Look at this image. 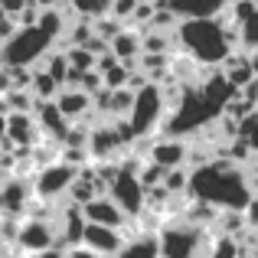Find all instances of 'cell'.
I'll return each instance as SVG.
<instances>
[{"label":"cell","instance_id":"1","mask_svg":"<svg viewBox=\"0 0 258 258\" xmlns=\"http://www.w3.org/2000/svg\"><path fill=\"white\" fill-rule=\"evenodd\" d=\"M189 196L206 200L219 209H245L252 203L255 189L248 183V173L229 157H216L209 167L193 170V183H189Z\"/></svg>","mask_w":258,"mask_h":258},{"label":"cell","instance_id":"2","mask_svg":"<svg viewBox=\"0 0 258 258\" xmlns=\"http://www.w3.org/2000/svg\"><path fill=\"white\" fill-rule=\"evenodd\" d=\"M167 114H170V105H167L164 92H160V85H147L138 92V98H134V111L131 118H127V127H131L134 134V144L144 138H157L154 134V127H164Z\"/></svg>","mask_w":258,"mask_h":258},{"label":"cell","instance_id":"3","mask_svg":"<svg viewBox=\"0 0 258 258\" xmlns=\"http://www.w3.org/2000/svg\"><path fill=\"white\" fill-rule=\"evenodd\" d=\"M52 49H56V43L39 26H23L13 39L4 43V66H30V69H36V62H46V56Z\"/></svg>","mask_w":258,"mask_h":258},{"label":"cell","instance_id":"4","mask_svg":"<svg viewBox=\"0 0 258 258\" xmlns=\"http://www.w3.org/2000/svg\"><path fill=\"white\" fill-rule=\"evenodd\" d=\"M79 176H82V173H79L76 167H69V164L59 160V164H52V167H46V170L33 173V189H36V196H39V200H46V203H62Z\"/></svg>","mask_w":258,"mask_h":258},{"label":"cell","instance_id":"5","mask_svg":"<svg viewBox=\"0 0 258 258\" xmlns=\"http://www.w3.org/2000/svg\"><path fill=\"white\" fill-rule=\"evenodd\" d=\"M59 245V226L56 219H36V216H26L23 226H20V242L17 248L26 252L30 258L49 252V248Z\"/></svg>","mask_w":258,"mask_h":258},{"label":"cell","instance_id":"6","mask_svg":"<svg viewBox=\"0 0 258 258\" xmlns=\"http://www.w3.org/2000/svg\"><path fill=\"white\" fill-rule=\"evenodd\" d=\"M108 196H111L114 203H118L121 209H124L127 219H141V216L147 213V186L141 183L138 173H127L121 170L118 180L108 186Z\"/></svg>","mask_w":258,"mask_h":258},{"label":"cell","instance_id":"7","mask_svg":"<svg viewBox=\"0 0 258 258\" xmlns=\"http://www.w3.org/2000/svg\"><path fill=\"white\" fill-rule=\"evenodd\" d=\"M36 189H33V176H7L4 189H0V209L7 219H26Z\"/></svg>","mask_w":258,"mask_h":258},{"label":"cell","instance_id":"8","mask_svg":"<svg viewBox=\"0 0 258 258\" xmlns=\"http://www.w3.org/2000/svg\"><path fill=\"white\" fill-rule=\"evenodd\" d=\"M189 151H193V144H189V141L160 134V138L151 141L147 160H154V164L164 167V170H176V167H189Z\"/></svg>","mask_w":258,"mask_h":258},{"label":"cell","instance_id":"9","mask_svg":"<svg viewBox=\"0 0 258 258\" xmlns=\"http://www.w3.org/2000/svg\"><path fill=\"white\" fill-rule=\"evenodd\" d=\"M4 138H10L17 147H36L46 141L36 114H4Z\"/></svg>","mask_w":258,"mask_h":258},{"label":"cell","instance_id":"10","mask_svg":"<svg viewBox=\"0 0 258 258\" xmlns=\"http://www.w3.org/2000/svg\"><path fill=\"white\" fill-rule=\"evenodd\" d=\"M56 105L72 124H76V121H98L101 124V118L95 114V98L88 92H82V88H62V95L56 98Z\"/></svg>","mask_w":258,"mask_h":258},{"label":"cell","instance_id":"11","mask_svg":"<svg viewBox=\"0 0 258 258\" xmlns=\"http://www.w3.org/2000/svg\"><path fill=\"white\" fill-rule=\"evenodd\" d=\"M82 213H85V219L92 222V226H108V229H121V232H124V226L131 222L124 216V209H121L108 193L98 196V200H92L88 206H82Z\"/></svg>","mask_w":258,"mask_h":258},{"label":"cell","instance_id":"12","mask_svg":"<svg viewBox=\"0 0 258 258\" xmlns=\"http://www.w3.org/2000/svg\"><path fill=\"white\" fill-rule=\"evenodd\" d=\"M124 232L121 229H108V226H92L88 222V229H85V242L82 245L85 248H92V252H98V255H105V258H118L121 255V248H124Z\"/></svg>","mask_w":258,"mask_h":258},{"label":"cell","instance_id":"13","mask_svg":"<svg viewBox=\"0 0 258 258\" xmlns=\"http://www.w3.org/2000/svg\"><path fill=\"white\" fill-rule=\"evenodd\" d=\"M232 0H170V10L180 20H216L229 13Z\"/></svg>","mask_w":258,"mask_h":258},{"label":"cell","instance_id":"14","mask_svg":"<svg viewBox=\"0 0 258 258\" xmlns=\"http://www.w3.org/2000/svg\"><path fill=\"white\" fill-rule=\"evenodd\" d=\"M222 72H226V79H229L235 88H239V92L258 79V76H255V66H252V56H248V52H232V56L222 62Z\"/></svg>","mask_w":258,"mask_h":258},{"label":"cell","instance_id":"15","mask_svg":"<svg viewBox=\"0 0 258 258\" xmlns=\"http://www.w3.org/2000/svg\"><path fill=\"white\" fill-rule=\"evenodd\" d=\"M111 52H114V56H118L124 66H131V69H134V62L144 56V33L127 26V30L111 43Z\"/></svg>","mask_w":258,"mask_h":258},{"label":"cell","instance_id":"16","mask_svg":"<svg viewBox=\"0 0 258 258\" xmlns=\"http://www.w3.org/2000/svg\"><path fill=\"white\" fill-rule=\"evenodd\" d=\"M118 258H164L160 255V232H138L124 242Z\"/></svg>","mask_w":258,"mask_h":258},{"label":"cell","instance_id":"17","mask_svg":"<svg viewBox=\"0 0 258 258\" xmlns=\"http://www.w3.org/2000/svg\"><path fill=\"white\" fill-rule=\"evenodd\" d=\"M43 69L49 72L52 79H56L59 85H69V76H72V62H69V52H62V49H52L49 56H46V62H43Z\"/></svg>","mask_w":258,"mask_h":258},{"label":"cell","instance_id":"18","mask_svg":"<svg viewBox=\"0 0 258 258\" xmlns=\"http://www.w3.org/2000/svg\"><path fill=\"white\" fill-rule=\"evenodd\" d=\"M69 10L76 13L79 20H101L111 13V0H69Z\"/></svg>","mask_w":258,"mask_h":258},{"label":"cell","instance_id":"19","mask_svg":"<svg viewBox=\"0 0 258 258\" xmlns=\"http://www.w3.org/2000/svg\"><path fill=\"white\" fill-rule=\"evenodd\" d=\"M33 95H36V101H56L59 95H62V85H59L46 69H36V79H33Z\"/></svg>","mask_w":258,"mask_h":258},{"label":"cell","instance_id":"20","mask_svg":"<svg viewBox=\"0 0 258 258\" xmlns=\"http://www.w3.org/2000/svg\"><path fill=\"white\" fill-rule=\"evenodd\" d=\"M206 258H245V248H242V242L232 239V235H216Z\"/></svg>","mask_w":258,"mask_h":258},{"label":"cell","instance_id":"21","mask_svg":"<svg viewBox=\"0 0 258 258\" xmlns=\"http://www.w3.org/2000/svg\"><path fill=\"white\" fill-rule=\"evenodd\" d=\"M124 30H127V23H124V20H118V17H111V13L101 17V20H95V36H101L105 43H114Z\"/></svg>","mask_w":258,"mask_h":258},{"label":"cell","instance_id":"22","mask_svg":"<svg viewBox=\"0 0 258 258\" xmlns=\"http://www.w3.org/2000/svg\"><path fill=\"white\" fill-rule=\"evenodd\" d=\"M69 62H72V69H76L79 76H85V72H95V69H98V56H95L92 49H85V46H76V49H69Z\"/></svg>","mask_w":258,"mask_h":258},{"label":"cell","instance_id":"23","mask_svg":"<svg viewBox=\"0 0 258 258\" xmlns=\"http://www.w3.org/2000/svg\"><path fill=\"white\" fill-rule=\"evenodd\" d=\"M239 39H242V49L239 52H248V56L258 52V13L239 26Z\"/></svg>","mask_w":258,"mask_h":258},{"label":"cell","instance_id":"24","mask_svg":"<svg viewBox=\"0 0 258 258\" xmlns=\"http://www.w3.org/2000/svg\"><path fill=\"white\" fill-rule=\"evenodd\" d=\"M138 7H141V0H111V17L131 23V17L138 13Z\"/></svg>","mask_w":258,"mask_h":258},{"label":"cell","instance_id":"25","mask_svg":"<svg viewBox=\"0 0 258 258\" xmlns=\"http://www.w3.org/2000/svg\"><path fill=\"white\" fill-rule=\"evenodd\" d=\"M30 4L33 0H0V13H4V17H20Z\"/></svg>","mask_w":258,"mask_h":258},{"label":"cell","instance_id":"26","mask_svg":"<svg viewBox=\"0 0 258 258\" xmlns=\"http://www.w3.org/2000/svg\"><path fill=\"white\" fill-rule=\"evenodd\" d=\"M242 213H245V219H248V229L255 232V229H258V193L252 196V203H248V206L242 209Z\"/></svg>","mask_w":258,"mask_h":258},{"label":"cell","instance_id":"27","mask_svg":"<svg viewBox=\"0 0 258 258\" xmlns=\"http://www.w3.org/2000/svg\"><path fill=\"white\" fill-rule=\"evenodd\" d=\"M69 258H105V255H98V252H92V248H85V245H79V248H72Z\"/></svg>","mask_w":258,"mask_h":258},{"label":"cell","instance_id":"28","mask_svg":"<svg viewBox=\"0 0 258 258\" xmlns=\"http://www.w3.org/2000/svg\"><path fill=\"white\" fill-rule=\"evenodd\" d=\"M36 258H69V248H62V245H56V248H49V252H43V255H36Z\"/></svg>","mask_w":258,"mask_h":258},{"label":"cell","instance_id":"29","mask_svg":"<svg viewBox=\"0 0 258 258\" xmlns=\"http://www.w3.org/2000/svg\"><path fill=\"white\" fill-rule=\"evenodd\" d=\"M4 258H30V255L20 252V248H17V252H13V248H4Z\"/></svg>","mask_w":258,"mask_h":258},{"label":"cell","instance_id":"30","mask_svg":"<svg viewBox=\"0 0 258 258\" xmlns=\"http://www.w3.org/2000/svg\"><path fill=\"white\" fill-rule=\"evenodd\" d=\"M255 235H258V229H255Z\"/></svg>","mask_w":258,"mask_h":258}]
</instances>
